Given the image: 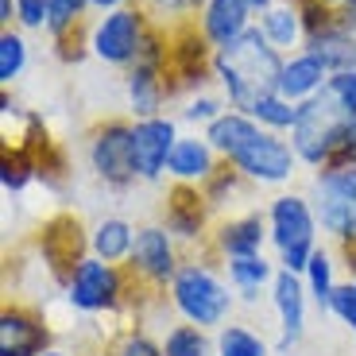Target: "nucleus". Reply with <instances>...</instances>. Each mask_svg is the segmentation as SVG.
Wrapping results in <instances>:
<instances>
[{
    "label": "nucleus",
    "mask_w": 356,
    "mask_h": 356,
    "mask_svg": "<svg viewBox=\"0 0 356 356\" xmlns=\"http://www.w3.org/2000/svg\"><path fill=\"white\" fill-rule=\"evenodd\" d=\"M353 283H356V271H353Z\"/></svg>",
    "instance_id": "nucleus-46"
},
{
    "label": "nucleus",
    "mask_w": 356,
    "mask_h": 356,
    "mask_svg": "<svg viewBox=\"0 0 356 356\" xmlns=\"http://www.w3.org/2000/svg\"><path fill=\"white\" fill-rule=\"evenodd\" d=\"M178 143V124L170 116H147V120H136L132 132V152H136V175L140 182H159L167 175L170 152Z\"/></svg>",
    "instance_id": "nucleus-17"
},
{
    "label": "nucleus",
    "mask_w": 356,
    "mask_h": 356,
    "mask_svg": "<svg viewBox=\"0 0 356 356\" xmlns=\"http://www.w3.org/2000/svg\"><path fill=\"white\" fill-rule=\"evenodd\" d=\"M271 4L275 0H209L197 16V27L213 43V51H221V47L236 43L248 27H256L252 19H259Z\"/></svg>",
    "instance_id": "nucleus-16"
},
{
    "label": "nucleus",
    "mask_w": 356,
    "mask_h": 356,
    "mask_svg": "<svg viewBox=\"0 0 356 356\" xmlns=\"http://www.w3.org/2000/svg\"><path fill=\"white\" fill-rule=\"evenodd\" d=\"M348 120H353V113L333 97L330 89H321L318 97L302 101L298 105V120L291 128V143H294V152H298V159L314 170L330 167Z\"/></svg>",
    "instance_id": "nucleus-6"
},
{
    "label": "nucleus",
    "mask_w": 356,
    "mask_h": 356,
    "mask_svg": "<svg viewBox=\"0 0 356 356\" xmlns=\"http://www.w3.org/2000/svg\"><path fill=\"white\" fill-rule=\"evenodd\" d=\"M213 356H271V345L241 321H225L213 337Z\"/></svg>",
    "instance_id": "nucleus-27"
},
{
    "label": "nucleus",
    "mask_w": 356,
    "mask_h": 356,
    "mask_svg": "<svg viewBox=\"0 0 356 356\" xmlns=\"http://www.w3.org/2000/svg\"><path fill=\"white\" fill-rule=\"evenodd\" d=\"M63 291H66V302L78 314H116L124 310L128 298H132L128 271L120 264H105L97 256L78 264V271L70 275V283Z\"/></svg>",
    "instance_id": "nucleus-9"
},
{
    "label": "nucleus",
    "mask_w": 356,
    "mask_h": 356,
    "mask_svg": "<svg viewBox=\"0 0 356 356\" xmlns=\"http://www.w3.org/2000/svg\"><path fill=\"white\" fill-rule=\"evenodd\" d=\"M256 24H259V31L267 35V43L279 47L283 54L286 51H302L306 27H302V16H298V8H294L291 0H275V4L256 19Z\"/></svg>",
    "instance_id": "nucleus-23"
},
{
    "label": "nucleus",
    "mask_w": 356,
    "mask_h": 356,
    "mask_svg": "<svg viewBox=\"0 0 356 356\" xmlns=\"http://www.w3.org/2000/svg\"><path fill=\"white\" fill-rule=\"evenodd\" d=\"M97 356H113V353H108V348H105V353H97Z\"/></svg>",
    "instance_id": "nucleus-45"
},
{
    "label": "nucleus",
    "mask_w": 356,
    "mask_h": 356,
    "mask_svg": "<svg viewBox=\"0 0 356 356\" xmlns=\"http://www.w3.org/2000/svg\"><path fill=\"white\" fill-rule=\"evenodd\" d=\"M330 167H356V116L348 120V128H345V136H341Z\"/></svg>",
    "instance_id": "nucleus-41"
},
{
    "label": "nucleus",
    "mask_w": 356,
    "mask_h": 356,
    "mask_svg": "<svg viewBox=\"0 0 356 356\" xmlns=\"http://www.w3.org/2000/svg\"><path fill=\"white\" fill-rule=\"evenodd\" d=\"M302 51L318 54V58L330 66L333 74L356 70V35H348V31H325V35H310V39L302 43Z\"/></svg>",
    "instance_id": "nucleus-26"
},
{
    "label": "nucleus",
    "mask_w": 356,
    "mask_h": 356,
    "mask_svg": "<svg viewBox=\"0 0 356 356\" xmlns=\"http://www.w3.org/2000/svg\"><path fill=\"white\" fill-rule=\"evenodd\" d=\"M132 0H89V8L93 12H116V8H128Z\"/></svg>",
    "instance_id": "nucleus-43"
},
{
    "label": "nucleus",
    "mask_w": 356,
    "mask_h": 356,
    "mask_svg": "<svg viewBox=\"0 0 356 356\" xmlns=\"http://www.w3.org/2000/svg\"><path fill=\"white\" fill-rule=\"evenodd\" d=\"M136 120L128 116H105L89 128L86 136V159L89 170L105 182L108 190H128L136 182V152H132Z\"/></svg>",
    "instance_id": "nucleus-8"
},
{
    "label": "nucleus",
    "mask_w": 356,
    "mask_h": 356,
    "mask_svg": "<svg viewBox=\"0 0 356 356\" xmlns=\"http://www.w3.org/2000/svg\"><path fill=\"white\" fill-rule=\"evenodd\" d=\"M170 101L167 63H136L128 66V105L136 120L163 116V105Z\"/></svg>",
    "instance_id": "nucleus-20"
},
{
    "label": "nucleus",
    "mask_w": 356,
    "mask_h": 356,
    "mask_svg": "<svg viewBox=\"0 0 356 356\" xmlns=\"http://www.w3.org/2000/svg\"><path fill=\"white\" fill-rule=\"evenodd\" d=\"M108 353L113 356H167L163 353V341H155L152 333L140 330V325H128V330L116 333Z\"/></svg>",
    "instance_id": "nucleus-32"
},
{
    "label": "nucleus",
    "mask_w": 356,
    "mask_h": 356,
    "mask_svg": "<svg viewBox=\"0 0 356 356\" xmlns=\"http://www.w3.org/2000/svg\"><path fill=\"white\" fill-rule=\"evenodd\" d=\"M178 267H182V252H178V241L167 232V225H143V229H136V248L124 264L128 283H132L128 306H136L140 298L163 294L170 286V279L178 275Z\"/></svg>",
    "instance_id": "nucleus-7"
},
{
    "label": "nucleus",
    "mask_w": 356,
    "mask_h": 356,
    "mask_svg": "<svg viewBox=\"0 0 356 356\" xmlns=\"http://www.w3.org/2000/svg\"><path fill=\"white\" fill-rule=\"evenodd\" d=\"M167 298L178 318L190 321V325H202V330H221L225 321H229L232 306H236L232 283L225 275H217V267L209 264V256L182 259L178 275L167 286Z\"/></svg>",
    "instance_id": "nucleus-3"
},
{
    "label": "nucleus",
    "mask_w": 356,
    "mask_h": 356,
    "mask_svg": "<svg viewBox=\"0 0 356 356\" xmlns=\"http://www.w3.org/2000/svg\"><path fill=\"white\" fill-rule=\"evenodd\" d=\"M27 66V43L16 27H4L0 31V89H8L12 81L24 74Z\"/></svg>",
    "instance_id": "nucleus-31"
},
{
    "label": "nucleus",
    "mask_w": 356,
    "mask_h": 356,
    "mask_svg": "<svg viewBox=\"0 0 356 356\" xmlns=\"http://www.w3.org/2000/svg\"><path fill=\"white\" fill-rule=\"evenodd\" d=\"M163 353L167 356H213V341H209V330L182 321V325H170L167 330Z\"/></svg>",
    "instance_id": "nucleus-29"
},
{
    "label": "nucleus",
    "mask_w": 356,
    "mask_h": 356,
    "mask_svg": "<svg viewBox=\"0 0 356 356\" xmlns=\"http://www.w3.org/2000/svg\"><path fill=\"white\" fill-rule=\"evenodd\" d=\"M267 241H271L267 213H241V217H229V221L213 225L209 241H205V256L221 259V264L236 256H259Z\"/></svg>",
    "instance_id": "nucleus-18"
},
{
    "label": "nucleus",
    "mask_w": 356,
    "mask_h": 356,
    "mask_svg": "<svg viewBox=\"0 0 356 356\" xmlns=\"http://www.w3.org/2000/svg\"><path fill=\"white\" fill-rule=\"evenodd\" d=\"M89 248H93V256L105 259V264H128V256H132L136 248V229L124 221V217H105V221L93 225V232H89Z\"/></svg>",
    "instance_id": "nucleus-24"
},
{
    "label": "nucleus",
    "mask_w": 356,
    "mask_h": 356,
    "mask_svg": "<svg viewBox=\"0 0 356 356\" xmlns=\"http://www.w3.org/2000/svg\"><path fill=\"white\" fill-rule=\"evenodd\" d=\"M159 225H167V232L178 244H194V241L202 244V241H209V232H213V205L202 194V186L170 182Z\"/></svg>",
    "instance_id": "nucleus-13"
},
{
    "label": "nucleus",
    "mask_w": 356,
    "mask_h": 356,
    "mask_svg": "<svg viewBox=\"0 0 356 356\" xmlns=\"http://www.w3.org/2000/svg\"><path fill=\"white\" fill-rule=\"evenodd\" d=\"M267 229H271V244H275V264L283 271L306 275L310 256L318 252V213H314L310 197L302 194H279L267 205Z\"/></svg>",
    "instance_id": "nucleus-5"
},
{
    "label": "nucleus",
    "mask_w": 356,
    "mask_h": 356,
    "mask_svg": "<svg viewBox=\"0 0 356 356\" xmlns=\"http://www.w3.org/2000/svg\"><path fill=\"white\" fill-rule=\"evenodd\" d=\"M43 356H74V353H66V348H58V345H51V348H47V353Z\"/></svg>",
    "instance_id": "nucleus-44"
},
{
    "label": "nucleus",
    "mask_w": 356,
    "mask_h": 356,
    "mask_svg": "<svg viewBox=\"0 0 356 356\" xmlns=\"http://www.w3.org/2000/svg\"><path fill=\"white\" fill-rule=\"evenodd\" d=\"M16 24L24 31H43L51 24V0H16Z\"/></svg>",
    "instance_id": "nucleus-38"
},
{
    "label": "nucleus",
    "mask_w": 356,
    "mask_h": 356,
    "mask_svg": "<svg viewBox=\"0 0 356 356\" xmlns=\"http://www.w3.org/2000/svg\"><path fill=\"white\" fill-rule=\"evenodd\" d=\"M86 12H89V0H51V24H47V35H63L70 27L86 24Z\"/></svg>",
    "instance_id": "nucleus-35"
},
{
    "label": "nucleus",
    "mask_w": 356,
    "mask_h": 356,
    "mask_svg": "<svg viewBox=\"0 0 356 356\" xmlns=\"http://www.w3.org/2000/svg\"><path fill=\"white\" fill-rule=\"evenodd\" d=\"M217 167H221V155L209 147L205 136H178L175 152H170V163H167V175H170V182L205 186Z\"/></svg>",
    "instance_id": "nucleus-21"
},
{
    "label": "nucleus",
    "mask_w": 356,
    "mask_h": 356,
    "mask_svg": "<svg viewBox=\"0 0 356 356\" xmlns=\"http://www.w3.org/2000/svg\"><path fill=\"white\" fill-rule=\"evenodd\" d=\"M244 182H248V178H244L241 170L232 167V163H225V159H221V167H217L213 175H209V182L202 186V194L209 197V205L217 209V205H221L225 197H232V194H236V190H241Z\"/></svg>",
    "instance_id": "nucleus-34"
},
{
    "label": "nucleus",
    "mask_w": 356,
    "mask_h": 356,
    "mask_svg": "<svg viewBox=\"0 0 356 356\" xmlns=\"http://www.w3.org/2000/svg\"><path fill=\"white\" fill-rule=\"evenodd\" d=\"M202 136L225 163H232L256 186H286L302 163L294 143L283 140V132H267L248 113H236V108H225Z\"/></svg>",
    "instance_id": "nucleus-1"
},
{
    "label": "nucleus",
    "mask_w": 356,
    "mask_h": 356,
    "mask_svg": "<svg viewBox=\"0 0 356 356\" xmlns=\"http://www.w3.org/2000/svg\"><path fill=\"white\" fill-rule=\"evenodd\" d=\"M209 0H147V12L155 19H178V24H190V19L202 16V8Z\"/></svg>",
    "instance_id": "nucleus-36"
},
{
    "label": "nucleus",
    "mask_w": 356,
    "mask_h": 356,
    "mask_svg": "<svg viewBox=\"0 0 356 356\" xmlns=\"http://www.w3.org/2000/svg\"><path fill=\"white\" fill-rule=\"evenodd\" d=\"M39 178V163H35V152L27 143H4L0 147V186L4 194H19L24 186H31Z\"/></svg>",
    "instance_id": "nucleus-25"
},
{
    "label": "nucleus",
    "mask_w": 356,
    "mask_h": 356,
    "mask_svg": "<svg viewBox=\"0 0 356 356\" xmlns=\"http://www.w3.org/2000/svg\"><path fill=\"white\" fill-rule=\"evenodd\" d=\"M333 256L318 244V252L310 256V267H306V291H310V298L318 302V310H330V298L333 291H337V279H333Z\"/></svg>",
    "instance_id": "nucleus-28"
},
{
    "label": "nucleus",
    "mask_w": 356,
    "mask_h": 356,
    "mask_svg": "<svg viewBox=\"0 0 356 356\" xmlns=\"http://www.w3.org/2000/svg\"><path fill=\"white\" fill-rule=\"evenodd\" d=\"M248 116L259 128H267V132H291L294 120H298V105H291V101L279 97V93H267V97H259L256 105L248 108Z\"/></svg>",
    "instance_id": "nucleus-30"
},
{
    "label": "nucleus",
    "mask_w": 356,
    "mask_h": 356,
    "mask_svg": "<svg viewBox=\"0 0 356 356\" xmlns=\"http://www.w3.org/2000/svg\"><path fill=\"white\" fill-rule=\"evenodd\" d=\"M310 205L321 232L341 248L348 271H356V167H321L310 182Z\"/></svg>",
    "instance_id": "nucleus-4"
},
{
    "label": "nucleus",
    "mask_w": 356,
    "mask_h": 356,
    "mask_svg": "<svg viewBox=\"0 0 356 356\" xmlns=\"http://www.w3.org/2000/svg\"><path fill=\"white\" fill-rule=\"evenodd\" d=\"M16 24V0H0V31Z\"/></svg>",
    "instance_id": "nucleus-42"
},
{
    "label": "nucleus",
    "mask_w": 356,
    "mask_h": 356,
    "mask_svg": "<svg viewBox=\"0 0 356 356\" xmlns=\"http://www.w3.org/2000/svg\"><path fill=\"white\" fill-rule=\"evenodd\" d=\"M155 27L152 12L140 8V4H128V8H116V12H105V16L93 24L89 31V47L97 54L101 63L108 66H132L140 58L143 43H147V31Z\"/></svg>",
    "instance_id": "nucleus-10"
},
{
    "label": "nucleus",
    "mask_w": 356,
    "mask_h": 356,
    "mask_svg": "<svg viewBox=\"0 0 356 356\" xmlns=\"http://www.w3.org/2000/svg\"><path fill=\"white\" fill-rule=\"evenodd\" d=\"M170 31V54H167V86L170 97L178 93H202V86L213 78V43L202 35L197 19L175 24Z\"/></svg>",
    "instance_id": "nucleus-12"
},
{
    "label": "nucleus",
    "mask_w": 356,
    "mask_h": 356,
    "mask_svg": "<svg viewBox=\"0 0 356 356\" xmlns=\"http://www.w3.org/2000/svg\"><path fill=\"white\" fill-rule=\"evenodd\" d=\"M306 279L294 275V271H275V283H271V306L279 314V341H275V353L286 356L302 345V333H306Z\"/></svg>",
    "instance_id": "nucleus-15"
},
{
    "label": "nucleus",
    "mask_w": 356,
    "mask_h": 356,
    "mask_svg": "<svg viewBox=\"0 0 356 356\" xmlns=\"http://www.w3.org/2000/svg\"><path fill=\"white\" fill-rule=\"evenodd\" d=\"M225 279L232 283V291L241 294L244 302H259V291H271L275 283V271L279 264L259 252V256H236V259H225Z\"/></svg>",
    "instance_id": "nucleus-22"
},
{
    "label": "nucleus",
    "mask_w": 356,
    "mask_h": 356,
    "mask_svg": "<svg viewBox=\"0 0 356 356\" xmlns=\"http://www.w3.org/2000/svg\"><path fill=\"white\" fill-rule=\"evenodd\" d=\"M330 314L341 325H348V330L356 333V283L353 279H348V283H337V291H333V298H330Z\"/></svg>",
    "instance_id": "nucleus-37"
},
{
    "label": "nucleus",
    "mask_w": 356,
    "mask_h": 356,
    "mask_svg": "<svg viewBox=\"0 0 356 356\" xmlns=\"http://www.w3.org/2000/svg\"><path fill=\"white\" fill-rule=\"evenodd\" d=\"M333 70L325 63H321L318 54L310 51H294L286 54V63H283V74H279V97H286L291 105H302V101L318 97L321 89L330 86Z\"/></svg>",
    "instance_id": "nucleus-19"
},
{
    "label": "nucleus",
    "mask_w": 356,
    "mask_h": 356,
    "mask_svg": "<svg viewBox=\"0 0 356 356\" xmlns=\"http://www.w3.org/2000/svg\"><path fill=\"white\" fill-rule=\"evenodd\" d=\"M286 54L279 47L267 43V35L256 27H248L236 43L221 47L213 54V78L221 81V93L229 108L248 113L259 97L279 89V74H283Z\"/></svg>",
    "instance_id": "nucleus-2"
},
{
    "label": "nucleus",
    "mask_w": 356,
    "mask_h": 356,
    "mask_svg": "<svg viewBox=\"0 0 356 356\" xmlns=\"http://www.w3.org/2000/svg\"><path fill=\"white\" fill-rule=\"evenodd\" d=\"M35 248H39V259L47 264V271H51V279L58 286L70 283L78 264H86V259L93 256V248H89V229L81 225L78 213H70V209L51 213L39 225Z\"/></svg>",
    "instance_id": "nucleus-11"
},
{
    "label": "nucleus",
    "mask_w": 356,
    "mask_h": 356,
    "mask_svg": "<svg viewBox=\"0 0 356 356\" xmlns=\"http://www.w3.org/2000/svg\"><path fill=\"white\" fill-rule=\"evenodd\" d=\"M221 113H225V108H221V101H217V97H209V93H194V97L186 101V108H182V120L209 128Z\"/></svg>",
    "instance_id": "nucleus-39"
},
{
    "label": "nucleus",
    "mask_w": 356,
    "mask_h": 356,
    "mask_svg": "<svg viewBox=\"0 0 356 356\" xmlns=\"http://www.w3.org/2000/svg\"><path fill=\"white\" fill-rule=\"evenodd\" d=\"M325 89H330L333 97H337L341 105H345L348 113L356 116V70H341V74H333Z\"/></svg>",
    "instance_id": "nucleus-40"
},
{
    "label": "nucleus",
    "mask_w": 356,
    "mask_h": 356,
    "mask_svg": "<svg viewBox=\"0 0 356 356\" xmlns=\"http://www.w3.org/2000/svg\"><path fill=\"white\" fill-rule=\"evenodd\" d=\"M89 31L93 27H70V31H63V35H54L51 43H54V58L58 63H66V66H78L86 54H93V47H89Z\"/></svg>",
    "instance_id": "nucleus-33"
},
{
    "label": "nucleus",
    "mask_w": 356,
    "mask_h": 356,
    "mask_svg": "<svg viewBox=\"0 0 356 356\" xmlns=\"http://www.w3.org/2000/svg\"><path fill=\"white\" fill-rule=\"evenodd\" d=\"M47 348H51V325L35 306H0V356H43Z\"/></svg>",
    "instance_id": "nucleus-14"
}]
</instances>
